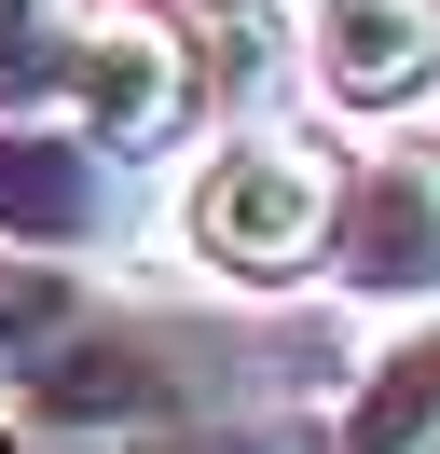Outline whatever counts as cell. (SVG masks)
<instances>
[{"label":"cell","instance_id":"cell-1","mask_svg":"<svg viewBox=\"0 0 440 454\" xmlns=\"http://www.w3.org/2000/svg\"><path fill=\"white\" fill-rule=\"evenodd\" d=\"M14 413L42 427V441H69V454H165L179 427H207L220 399H207V358H192L179 331H69L42 372L14 386Z\"/></svg>","mask_w":440,"mask_h":454},{"label":"cell","instance_id":"cell-2","mask_svg":"<svg viewBox=\"0 0 440 454\" xmlns=\"http://www.w3.org/2000/svg\"><path fill=\"white\" fill-rule=\"evenodd\" d=\"M330 193H344V179H330L302 138L248 124V138H220L207 166H192V193H179V248L207 262L220 289H275V276H302V262L330 248Z\"/></svg>","mask_w":440,"mask_h":454},{"label":"cell","instance_id":"cell-3","mask_svg":"<svg viewBox=\"0 0 440 454\" xmlns=\"http://www.w3.org/2000/svg\"><path fill=\"white\" fill-rule=\"evenodd\" d=\"M317 276L344 289V303H412V317H440V152H372V166L330 193Z\"/></svg>","mask_w":440,"mask_h":454},{"label":"cell","instance_id":"cell-4","mask_svg":"<svg viewBox=\"0 0 440 454\" xmlns=\"http://www.w3.org/2000/svg\"><path fill=\"white\" fill-rule=\"evenodd\" d=\"M55 97H69V124L110 166H138V152H165L192 124V42L165 14H82V56H69Z\"/></svg>","mask_w":440,"mask_h":454},{"label":"cell","instance_id":"cell-5","mask_svg":"<svg viewBox=\"0 0 440 454\" xmlns=\"http://www.w3.org/2000/svg\"><path fill=\"white\" fill-rule=\"evenodd\" d=\"M124 234V166L82 124H0V248L14 262H69Z\"/></svg>","mask_w":440,"mask_h":454},{"label":"cell","instance_id":"cell-6","mask_svg":"<svg viewBox=\"0 0 440 454\" xmlns=\"http://www.w3.org/2000/svg\"><path fill=\"white\" fill-rule=\"evenodd\" d=\"M302 69L330 111H412L440 83V0H302Z\"/></svg>","mask_w":440,"mask_h":454},{"label":"cell","instance_id":"cell-7","mask_svg":"<svg viewBox=\"0 0 440 454\" xmlns=\"http://www.w3.org/2000/svg\"><path fill=\"white\" fill-rule=\"evenodd\" d=\"M330 454H440V317H399L358 358V386L330 399Z\"/></svg>","mask_w":440,"mask_h":454},{"label":"cell","instance_id":"cell-8","mask_svg":"<svg viewBox=\"0 0 440 454\" xmlns=\"http://www.w3.org/2000/svg\"><path fill=\"white\" fill-rule=\"evenodd\" d=\"M69 56H82V14H69V0H0V124H14L28 97L69 83Z\"/></svg>","mask_w":440,"mask_h":454},{"label":"cell","instance_id":"cell-9","mask_svg":"<svg viewBox=\"0 0 440 454\" xmlns=\"http://www.w3.org/2000/svg\"><path fill=\"white\" fill-rule=\"evenodd\" d=\"M55 344H69V276L55 262H0V386H28Z\"/></svg>","mask_w":440,"mask_h":454},{"label":"cell","instance_id":"cell-10","mask_svg":"<svg viewBox=\"0 0 440 454\" xmlns=\"http://www.w3.org/2000/svg\"><path fill=\"white\" fill-rule=\"evenodd\" d=\"M165 454H330V427H317V413H275V399H248V413H207V427H179Z\"/></svg>","mask_w":440,"mask_h":454}]
</instances>
